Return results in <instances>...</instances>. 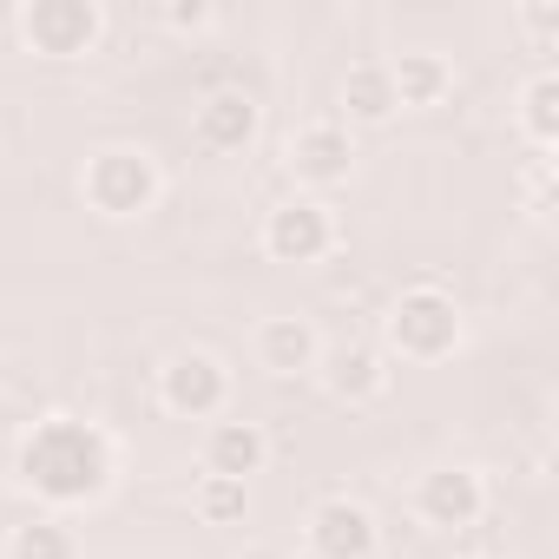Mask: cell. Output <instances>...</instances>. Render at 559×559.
Here are the masks:
<instances>
[{"label": "cell", "instance_id": "19", "mask_svg": "<svg viewBox=\"0 0 559 559\" xmlns=\"http://www.w3.org/2000/svg\"><path fill=\"white\" fill-rule=\"evenodd\" d=\"M158 21H165L171 34H204V27L217 21V8H204V0H191V8H158Z\"/></svg>", "mask_w": 559, "mask_h": 559}, {"label": "cell", "instance_id": "18", "mask_svg": "<svg viewBox=\"0 0 559 559\" xmlns=\"http://www.w3.org/2000/svg\"><path fill=\"white\" fill-rule=\"evenodd\" d=\"M191 507H198V520H204V526H237V520H243V507H250V487H243V480L198 474V487H191Z\"/></svg>", "mask_w": 559, "mask_h": 559}, {"label": "cell", "instance_id": "8", "mask_svg": "<svg viewBox=\"0 0 559 559\" xmlns=\"http://www.w3.org/2000/svg\"><path fill=\"white\" fill-rule=\"evenodd\" d=\"M284 165H290V171H297V185H310V191L349 185V171H356V139H349V126H343V119H317V126L290 132Z\"/></svg>", "mask_w": 559, "mask_h": 559}, {"label": "cell", "instance_id": "14", "mask_svg": "<svg viewBox=\"0 0 559 559\" xmlns=\"http://www.w3.org/2000/svg\"><path fill=\"white\" fill-rule=\"evenodd\" d=\"M389 80H395V106L408 112H428V106H441L448 93H454V60L448 53H428V47H402L395 60H389Z\"/></svg>", "mask_w": 559, "mask_h": 559}, {"label": "cell", "instance_id": "5", "mask_svg": "<svg viewBox=\"0 0 559 559\" xmlns=\"http://www.w3.org/2000/svg\"><path fill=\"white\" fill-rule=\"evenodd\" d=\"M263 250L276 263H323L336 250V211L323 198H284L270 217H263Z\"/></svg>", "mask_w": 559, "mask_h": 559}, {"label": "cell", "instance_id": "20", "mask_svg": "<svg viewBox=\"0 0 559 559\" xmlns=\"http://www.w3.org/2000/svg\"><path fill=\"white\" fill-rule=\"evenodd\" d=\"M520 21H526V34H533V40H539V47H546V40H552V34H559V8H526V14H520Z\"/></svg>", "mask_w": 559, "mask_h": 559}, {"label": "cell", "instance_id": "21", "mask_svg": "<svg viewBox=\"0 0 559 559\" xmlns=\"http://www.w3.org/2000/svg\"><path fill=\"white\" fill-rule=\"evenodd\" d=\"M243 559H297V552H284V546H243Z\"/></svg>", "mask_w": 559, "mask_h": 559}, {"label": "cell", "instance_id": "2", "mask_svg": "<svg viewBox=\"0 0 559 559\" xmlns=\"http://www.w3.org/2000/svg\"><path fill=\"white\" fill-rule=\"evenodd\" d=\"M80 191H86V204H93L99 217L132 224V217H145V211L158 204L165 178H158V158L139 152V145H99V152L86 158V171H80Z\"/></svg>", "mask_w": 559, "mask_h": 559}, {"label": "cell", "instance_id": "17", "mask_svg": "<svg viewBox=\"0 0 559 559\" xmlns=\"http://www.w3.org/2000/svg\"><path fill=\"white\" fill-rule=\"evenodd\" d=\"M520 126H526V139H533L539 152L559 139V73H552V67H539V73L520 86Z\"/></svg>", "mask_w": 559, "mask_h": 559}, {"label": "cell", "instance_id": "16", "mask_svg": "<svg viewBox=\"0 0 559 559\" xmlns=\"http://www.w3.org/2000/svg\"><path fill=\"white\" fill-rule=\"evenodd\" d=\"M8 559H80V533L60 513H34L27 526H14Z\"/></svg>", "mask_w": 559, "mask_h": 559}, {"label": "cell", "instance_id": "9", "mask_svg": "<svg viewBox=\"0 0 559 559\" xmlns=\"http://www.w3.org/2000/svg\"><path fill=\"white\" fill-rule=\"evenodd\" d=\"M487 507V480L474 467H428L415 480V520L421 526H441V533H461L474 526Z\"/></svg>", "mask_w": 559, "mask_h": 559}, {"label": "cell", "instance_id": "7", "mask_svg": "<svg viewBox=\"0 0 559 559\" xmlns=\"http://www.w3.org/2000/svg\"><path fill=\"white\" fill-rule=\"evenodd\" d=\"M304 546H310V559H376L382 533H376V513H369L362 500L336 493V500H317V507H310Z\"/></svg>", "mask_w": 559, "mask_h": 559}, {"label": "cell", "instance_id": "10", "mask_svg": "<svg viewBox=\"0 0 559 559\" xmlns=\"http://www.w3.org/2000/svg\"><path fill=\"white\" fill-rule=\"evenodd\" d=\"M191 139H198V152H211V158H230V152H250V139H257V99L250 93H204L198 99V112H191Z\"/></svg>", "mask_w": 559, "mask_h": 559}, {"label": "cell", "instance_id": "12", "mask_svg": "<svg viewBox=\"0 0 559 559\" xmlns=\"http://www.w3.org/2000/svg\"><path fill=\"white\" fill-rule=\"evenodd\" d=\"M250 349H257V369L276 376V382L317 376V362H323V343H317V330L304 317H263L257 336H250Z\"/></svg>", "mask_w": 559, "mask_h": 559}, {"label": "cell", "instance_id": "13", "mask_svg": "<svg viewBox=\"0 0 559 559\" xmlns=\"http://www.w3.org/2000/svg\"><path fill=\"white\" fill-rule=\"evenodd\" d=\"M263 461H270V435L257 421H211L204 441H198V467L217 474V480L250 487V474H263Z\"/></svg>", "mask_w": 559, "mask_h": 559}, {"label": "cell", "instance_id": "3", "mask_svg": "<svg viewBox=\"0 0 559 559\" xmlns=\"http://www.w3.org/2000/svg\"><path fill=\"white\" fill-rule=\"evenodd\" d=\"M389 349L402 362H448L461 349V304L435 284L402 290V304L389 310Z\"/></svg>", "mask_w": 559, "mask_h": 559}, {"label": "cell", "instance_id": "6", "mask_svg": "<svg viewBox=\"0 0 559 559\" xmlns=\"http://www.w3.org/2000/svg\"><path fill=\"white\" fill-rule=\"evenodd\" d=\"M158 402L178 415V421H217L224 402H230V369L204 349H185L158 369Z\"/></svg>", "mask_w": 559, "mask_h": 559}, {"label": "cell", "instance_id": "4", "mask_svg": "<svg viewBox=\"0 0 559 559\" xmlns=\"http://www.w3.org/2000/svg\"><path fill=\"white\" fill-rule=\"evenodd\" d=\"M14 27L40 60H86L106 34V8L99 0H27Z\"/></svg>", "mask_w": 559, "mask_h": 559}, {"label": "cell", "instance_id": "15", "mask_svg": "<svg viewBox=\"0 0 559 559\" xmlns=\"http://www.w3.org/2000/svg\"><path fill=\"white\" fill-rule=\"evenodd\" d=\"M402 106H395V80H389V60H356L343 73V119L349 126H389Z\"/></svg>", "mask_w": 559, "mask_h": 559}, {"label": "cell", "instance_id": "1", "mask_svg": "<svg viewBox=\"0 0 559 559\" xmlns=\"http://www.w3.org/2000/svg\"><path fill=\"white\" fill-rule=\"evenodd\" d=\"M14 474L27 493H40L53 513L60 507H86L112 487V441L80 421V415H47L27 428L21 454H14Z\"/></svg>", "mask_w": 559, "mask_h": 559}, {"label": "cell", "instance_id": "11", "mask_svg": "<svg viewBox=\"0 0 559 559\" xmlns=\"http://www.w3.org/2000/svg\"><path fill=\"white\" fill-rule=\"evenodd\" d=\"M317 376H323V389H330L336 402H349V408H369V402L389 395V356L369 349V343H336V349H323Z\"/></svg>", "mask_w": 559, "mask_h": 559}]
</instances>
